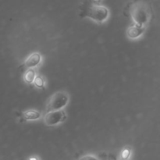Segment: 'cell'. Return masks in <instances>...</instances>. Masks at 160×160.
<instances>
[{"label":"cell","instance_id":"cell-1","mask_svg":"<svg viewBox=\"0 0 160 160\" xmlns=\"http://www.w3.org/2000/svg\"><path fill=\"white\" fill-rule=\"evenodd\" d=\"M130 12L134 23L141 27H146L152 18V9L145 0L134 2L131 6Z\"/></svg>","mask_w":160,"mask_h":160},{"label":"cell","instance_id":"cell-2","mask_svg":"<svg viewBox=\"0 0 160 160\" xmlns=\"http://www.w3.org/2000/svg\"><path fill=\"white\" fill-rule=\"evenodd\" d=\"M69 99H70V97H69L68 93L66 92L60 91V92H56L50 97L47 102V112L62 109L68 104Z\"/></svg>","mask_w":160,"mask_h":160},{"label":"cell","instance_id":"cell-3","mask_svg":"<svg viewBox=\"0 0 160 160\" xmlns=\"http://www.w3.org/2000/svg\"><path fill=\"white\" fill-rule=\"evenodd\" d=\"M109 9L102 6L92 5L85 11V16L97 23H103L109 17Z\"/></svg>","mask_w":160,"mask_h":160},{"label":"cell","instance_id":"cell-4","mask_svg":"<svg viewBox=\"0 0 160 160\" xmlns=\"http://www.w3.org/2000/svg\"><path fill=\"white\" fill-rule=\"evenodd\" d=\"M67 119V114L62 109L50 111L44 116L43 120L47 126H56L62 123Z\"/></svg>","mask_w":160,"mask_h":160},{"label":"cell","instance_id":"cell-5","mask_svg":"<svg viewBox=\"0 0 160 160\" xmlns=\"http://www.w3.org/2000/svg\"><path fill=\"white\" fill-rule=\"evenodd\" d=\"M145 29H146V27H141L135 24L128 28L127 34L130 39H133V40L138 39L143 35L144 33L145 32Z\"/></svg>","mask_w":160,"mask_h":160},{"label":"cell","instance_id":"cell-6","mask_svg":"<svg viewBox=\"0 0 160 160\" xmlns=\"http://www.w3.org/2000/svg\"><path fill=\"white\" fill-rule=\"evenodd\" d=\"M42 62V56L38 52H34L30 55L25 60V66L28 68H34L38 66Z\"/></svg>","mask_w":160,"mask_h":160},{"label":"cell","instance_id":"cell-7","mask_svg":"<svg viewBox=\"0 0 160 160\" xmlns=\"http://www.w3.org/2000/svg\"><path fill=\"white\" fill-rule=\"evenodd\" d=\"M23 118L27 120H38L42 117V113L34 109H29L23 113Z\"/></svg>","mask_w":160,"mask_h":160},{"label":"cell","instance_id":"cell-8","mask_svg":"<svg viewBox=\"0 0 160 160\" xmlns=\"http://www.w3.org/2000/svg\"><path fill=\"white\" fill-rule=\"evenodd\" d=\"M133 150L131 147L125 146L124 148H122L120 151V155H119L118 160H130L131 156H132Z\"/></svg>","mask_w":160,"mask_h":160},{"label":"cell","instance_id":"cell-9","mask_svg":"<svg viewBox=\"0 0 160 160\" xmlns=\"http://www.w3.org/2000/svg\"><path fill=\"white\" fill-rule=\"evenodd\" d=\"M36 77L35 71L33 70L32 68H30L29 70H27L26 73H25L24 77H23V79L24 81L27 84H32L34 82V80Z\"/></svg>","mask_w":160,"mask_h":160},{"label":"cell","instance_id":"cell-10","mask_svg":"<svg viewBox=\"0 0 160 160\" xmlns=\"http://www.w3.org/2000/svg\"><path fill=\"white\" fill-rule=\"evenodd\" d=\"M34 84L38 88L43 89L45 86V81L44 78L41 76H36L34 80Z\"/></svg>","mask_w":160,"mask_h":160},{"label":"cell","instance_id":"cell-11","mask_svg":"<svg viewBox=\"0 0 160 160\" xmlns=\"http://www.w3.org/2000/svg\"><path fill=\"white\" fill-rule=\"evenodd\" d=\"M78 160H100L96 156L92 154H87L81 156Z\"/></svg>","mask_w":160,"mask_h":160},{"label":"cell","instance_id":"cell-12","mask_svg":"<svg viewBox=\"0 0 160 160\" xmlns=\"http://www.w3.org/2000/svg\"><path fill=\"white\" fill-rule=\"evenodd\" d=\"M27 160H41L40 157L38 156H36V155H34V156H31L28 158Z\"/></svg>","mask_w":160,"mask_h":160},{"label":"cell","instance_id":"cell-13","mask_svg":"<svg viewBox=\"0 0 160 160\" xmlns=\"http://www.w3.org/2000/svg\"><path fill=\"white\" fill-rule=\"evenodd\" d=\"M96 1H98V0H96Z\"/></svg>","mask_w":160,"mask_h":160}]
</instances>
